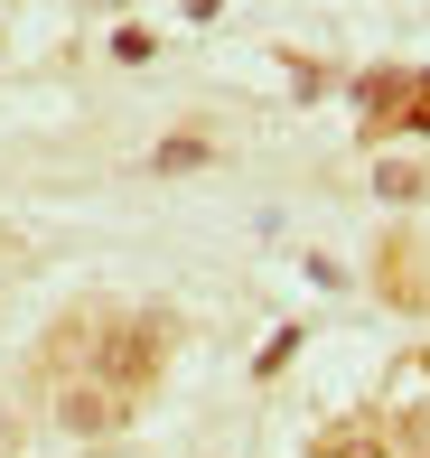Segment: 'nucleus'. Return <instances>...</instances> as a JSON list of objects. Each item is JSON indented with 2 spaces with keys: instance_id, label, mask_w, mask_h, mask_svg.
Returning <instances> with one entry per match:
<instances>
[{
  "instance_id": "20e7f679",
  "label": "nucleus",
  "mask_w": 430,
  "mask_h": 458,
  "mask_svg": "<svg viewBox=\"0 0 430 458\" xmlns=\"http://www.w3.org/2000/svg\"><path fill=\"white\" fill-rule=\"evenodd\" d=\"M393 122H412V131H430V75H402V94H393Z\"/></svg>"
},
{
  "instance_id": "39448f33",
  "label": "nucleus",
  "mask_w": 430,
  "mask_h": 458,
  "mask_svg": "<svg viewBox=\"0 0 430 458\" xmlns=\"http://www.w3.org/2000/svg\"><path fill=\"white\" fill-rule=\"evenodd\" d=\"M159 169H207V140H197V131H178V140H159Z\"/></svg>"
},
{
  "instance_id": "7ed1b4c3",
  "label": "nucleus",
  "mask_w": 430,
  "mask_h": 458,
  "mask_svg": "<svg viewBox=\"0 0 430 458\" xmlns=\"http://www.w3.org/2000/svg\"><path fill=\"white\" fill-rule=\"evenodd\" d=\"M309 458H393V440H384V421H337Z\"/></svg>"
},
{
  "instance_id": "423d86ee",
  "label": "nucleus",
  "mask_w": 430,
  "mask_h": 458,
  "mask_svg": "<svg viewBox=\"0 0 430 458\" xmlns=\"http://www.w3.org/2000/svg\"><path fill=\"white\" fill-rule=\"evenodd\" d=\"M375 197H393V206L421 197V169H375Z\"/></svg>"
},
{
  "instance_id": "f03ea898",
  "label": "nucleus",
  "mask_w": 430,
  "mask_h": 458,
  "mask_svg": "<svg viewBox=\"0 0 430 458\" xmlns=\"http://www.w3.org/2000/svg\"><path fill=\"white\" fill-rule=\"evenodd\" d=\"M122 411H131V403H122L113 384H94V374H85V384H66V393H56V421H66L75 440H104V430H122Z\"/></svg>"
},
{
  "instance_id": "f257e3e1",
  "label": "nucleus",
  "mask_w": 430,
  "mask_h": 458,
  "mask_svg": "<svg viewBox=\"0 0 430 458\" xmlns=\"http://www.w3.org/2000/svg\"><path fill=\"white\" fill-rule=\"evenodd\" d=\"M159 356H169V327L159 318H113L104 337H94V384H113L122 403H140V393L159 384Z\"/></svg>"
}]
</instances>
